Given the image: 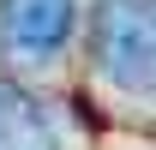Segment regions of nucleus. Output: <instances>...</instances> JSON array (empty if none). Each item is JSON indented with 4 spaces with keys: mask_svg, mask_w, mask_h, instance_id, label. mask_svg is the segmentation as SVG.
<instances>
[{
    "mask_svg": "<svg viewBox=\"0 0 156 150\" xmlns=\"http://www.w3.org/2000/svg\"><path fill=\"white\" fill-rule=\"evenodd\" d=\"M96 66L126 96H156V0H102Z\"/></svg>",
    "mask_w": 156,
    "mask_h": 150,
    "instance_id": "nucleus-1",
    "label": "nucleus"
},
{
    "mask_svg": "<svg viewBox=\"0 0 156 150\" xmlns=\"http://www.w3.org/2000/svg\"><path fill=\"white\" fill-rule=\"evenodd\" d=\"M72 0H0V48L24 60H48L72 36Z\"/></svg>",
    "mask_w": 156,
    "mask_h": 150,
    "instance_id": "nucleus-2",
    "label": "nucleus"
},
{
    "mask_svg": "<svg viewBox=\"0 0 156 150\" xmlns=\"http://www.w3.org/2000/svg\"><path fill=\"white\" fill-rule=\"evenodd\" d=\"M0 150H60L48 114L36 108V96H24L6 78H0Z\"/></svg>",
    "mask_w": 156,
    "mask_h": 150,
    "instance_id": "nucleus-3",
    "label": "nucleus"
}]
</instances>
